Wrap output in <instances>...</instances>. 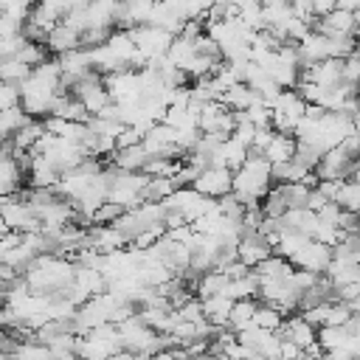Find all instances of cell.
Wrapping results in <instances>:
<instances>
[{
	"instance_id": "6da1fadb",
	"label": "cell",
	"mask_w": 360,
	"mask_h": 360,
	"mask_svg": "<svg viewBox=\"0 0 360 360\" xmlns=\"http://www.w3.org/2000/svg\"><path fill=\"white\" fill-rule=\"evenodd\" d=\"M231 186H233V172L222 169V166H208L197 174V180L191 183V188L208 200H222L225 194H231Z\"/></svg>"
},
{
	"instance_id": "3957f363",
	"label": "cell",
	"mask_w": 360,
	"mask_h": 360,
	"mask_svg": "<svg viewBox=\"0 0 360 360\" xmlns=\"http://www.w3.org/2000/svg\"><path fill=\"white\" fill-rule=\"evenodd\" d=\"M292 155H295V138L292 135H273V141L267 143V149L262 152V158L270 163V166H276V163H287V160H292Z\"/></svg>"
},
{
	"instance_id": "8992f818",
	"label": "cell",
	"mask_w": 360,
	"mask_h": 360,
	"mask_svg": "<svg viewBox=\"0 0 360 360\" xmlns=\"http://www.w3.org/2000/svg\"><path fill=\"white\" fill-rule=\"evenodd\" d=\"M17 107H20V87H14V84H3V82H0V112L17 110Z\"/></svg>"
},
{
	"instance_id": "5b68a950",
	"label": "cell",
	"mask_w": 360,
	"mask_h": 360,
	"mask_svg": "<svg viewBox=\"0 0 360 360\" xmlns=\"http://www.w3.org/2000/svg\"><path fill=\"white\" fill-rule=\"evenodd\" d=\"M281 312L276 309V307H270V304H264V307H256V315H253V326L256 329H264V332H276L278 326H281Z\"/></svg>"
},
{
	"instance_id": "277c9868",
	"label": "cell",
	"mask_w": 360,
	"mask_h": 360,
	"mask_svg": "<svg viewBox=\"0 0 360 360\" xmlns=\"http://www.w3.org/2000/svg\"><path fill=\"white\" fill-rule=\"evenodd\" d=\"M256 307H259V304H253V301H233L231 315H228V326H231L233 332H242V329L253 326Z\"/></svg>"
},
{
	"instance_id": "7a4b0ae2",
	"label": "cell",
	"mask_w": 360,
	"mask_h": 360,
	"mask_svg": "<svg viewBox=\"0 0 360 360\" xmlns=\"http://www.w3.org/2000/svg\"><path fill=\"white\" fill-rule=\"evenodd\" d=\"M45 48L53 51L56 56H65V53H73L82 48V34L65 22H59L48 37H45Z\"/></svg>"
}]
</instances>
